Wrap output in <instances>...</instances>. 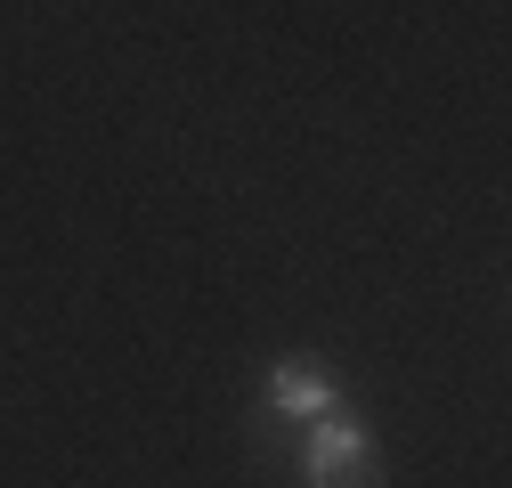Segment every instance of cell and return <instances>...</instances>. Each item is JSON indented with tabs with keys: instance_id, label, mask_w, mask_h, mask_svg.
Returning <instances> with one entry per match:
<instances>
[{
	"instance_id": "1",
	"label": "cell",
	"mask_w": 512,
	"mask_h": 488,
	"mask_svg": "<svg viewBox=\"0 0 512 488\" xmlns=\"http://www.w3.org/2000/svg\"><path fill=\"white\" fill-rule=\"evenodd\" d=\"M342 407V375H334V358H317V350H293L269 366V415L277 423H317V415H334Z\"/></svg>"
},
{
	"instance_id": "2",
	"label": "cell",
	"mask_w": 512,
	"mask_h": 488,
	"mask_svg": "<svg viewBox=\"0 0 512 488\" xmlns=\"http://www.w3.org/2000/svg\"><path fill=\"white\" fill-rule=\"evenodd\" d=\"M366 456H374V432H366L350 407H334V415H317V423H309V440H301V480H326V472L366 464Z\"/></svg>"
},
{
	"instance_id": "3",
	"label": "cell",
	"mask_w": 512,
	"mask_h": 488,
	"mask_svg": "<svg viewBox=\"0 0 512 488\" xmlns=\"http://www.w3.org/2000/svg\"><path fill=\"white\" fill-rule=\"evenodd\" d=\"M309 488H391V472H382V456H366V464H342V472L309 480Z\"/></svg>"
}]
</instances>
